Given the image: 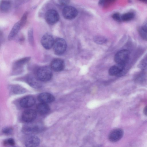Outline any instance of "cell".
<instances>
[{"instance_id": "1f68e13d", "label": "cell", "mask_w": 147, "mask_h": 147, "mask_svg": "<svg viewBox=\"0 0 147 147\" xmlns=\"http://www.w3.org/2000/svg\"><path fill=\"white\" fill-rule=\"evenodd\" d=\"M113 0H110V1H113Z\"/></svg>"}, {"instance_id": "6da1fadb", "label": "cell", "mask_w": 147, "mask_h": 147, "mask_svg": "<svg viewBox=\"0 0 147 147\" xmlns=\"http://www.w3.org/2000/svg\"><path fill=\"white\" fill-rule=\"evenodd\" d=\"M53 76L50 67L44 66L38 68L36 72V76L40 82H47L51 79Z\"/></svg>"}, {"instance_id": "ac0fdd59", "label": "cell", "mask_w": 147, "mask_h": 147, "mask_svg": "<svg viewBox=\"0 0 147 147\" xmlns=\"http://www.w3.org/2000/svg\"><path fill=\"white\" fill-rule=\"evenodd\" d=\"M11 7V3L8 0H3L0 3L1 10L4 12H7L10 9Z\"/></svg>"}, {"instance_id": "cb8c5ba5", "label": "cell", "mask_w": 147, "mask_h": 147, "mask_svg": "<svg viewBox=\"0 0 147 147\" xmlns=\"http://www.w3.org/2000/svg\"><path fill=\"white\" fill-rule=\"evenodd\" d=\"M141 27L144 30L147 32V18L145 20Z\"/></svg>"}, {"instance_id": "7402d4cb", "label": "cell", "mask_w": 147, "mask_h": 147, "mask_svg": "<svg viewBox=\"0 0 147 147\" xmlns=\"http://www.w3.org/2000/svg\"><path fill=\"white\" fill-rule=\"evenodd\" d=\"M94 40L96 43L99 44H102L105 43L107 40L104 37L102 36H97L94 38Z\"/></svg>"}, {"instance_id": "2e32d148", "label": "cell", "mask_w": 147, "mask_h": 147, "mask_svg": "<svg viewBox=\"0 0 147 147\" xmlns=\"http://www.w3.org/2000/svg\"><path fill=\"white\" fill-rule=\"evenodd\" d=\"M37 112L41 115H45L50 110L49 105L47 103H42L38 105L36 107Z\"/></svg>"}, {"instance_id": "d6986e66", "label": "cell", "mask_w": 147, "mask_h": 147, "mask_svg": "<svg viewBox=\"0 0 147 147\" xmlns=\"http://www.w3.org/2000/svg\"><path fill=\"white\" fill-rule=\"evenodd\" d=\"M135 16V13L132 12H129L125 13L121 15V20L122 21L127 22L132 20Z\"/></svg>"}, {"instance_id": "f1b7e54d", "label": "cell", "mask_w": 147, "mask_h": 147, "mask_svg": "<svg viewBox=\"0 0 147 147\" xmlns=\"http://www.w3.org/2000/svg\"><path fill=\"white\" fill-rule=\"evenodd\" d=\"M33 31L32 29H30L28 32V36H29V40L30 42L32 43L33 36Z\"/></svg>"}, {"instance_id": "52a82bcc", "label": "cell", "mask_w": 147, "mask_h": 147, "mask_svg": "<svg viewBox=\"0 0 147 147\" xmlns=\"http://www.w3.org/2000/svg\"><path fill=\"white\" fill-rule=\"evenodd\" d=\"M126 65L117 64L111 66L109 69V74L111 76H119L123 72Z\"/></svg>"}, {"instance_id": "4fadbf2b", "label": "cell", "mask_w": 147, "mask_h": 147, "mask_svg": "<svg viewBox=\"0 0 147 147\" xmlns=\"http://www.w3.org/2000/svg\"><path fill=\"white\" fill-rule=\"evenodd\" d=\"M38 99L41 102L47 104L53 102L55 100V97L50 93L43 92L38 96Z\"/></svg>"}, {"instance_id": "7c38bea8", "label": "cell", "mask_w": 147, "mask_h": 147, "mask_svg": "<svg viewBox=\"0 0 147 147\" xmlns=\"http://www.w3.org/2000/svg\"><path fill=\"white\" fill-rule=\"evenodd\" d=\"M35 100L34 97L30 96H26L20 101V106L23 108H28L33 106L35 103Z\"/></svg>"}, {"instance_id": "8fae6325", "label": "cell", "mask_w": 147, "mask_h": 147, "mask_svg": "<svg viewBox=\"0 0 147 147\" xmlns=\"http://www.w3.org/2000/svg\"><path fill=\"white\" fill-rule=\"evenodd\" d=\"M50 67L52 70L56 72H59L63 70L65 67V63L62 59H55L51 62Z\"/></svg>"}, {"instance_id": "83f0119b", "label": "cell", "mask_w": 147, "mask_h": 147, "mask_svg": "<svg viewBox=\"0 0 147 147\" xmlns=\"http://www.w3.org/2000/svg\"><path fill=\"white\" fill-rule=\"evenodd\" d=\"M3 131L5 134H9L11 133L12 129L11 128H6L3 129Z\"/></svg>"}, {"instance_id": "f546056e", "label": "cell", "mask_w": 147, "mask_h": 147, "mask_svg": "<svg viewBox=\"0 0 147 147\" xmlns=\"http://www.w3.org/2000/svg\"><path fill=\"white\" fill-rule=\"evenodd\" d=\"M143 113L145 115L147 116V105L144 108Z\"/></svg>"}, {"instance_id": "9a60e30c", "label": "cell", "mask_w": 147, "mask_h": 147, "mask_svg": "<svg viewBox=\"0 0 147 147\" xmlns=\"http://www.w3.org/2000/svg\"><path fill=\"white\" fill-rule=\"evenodd\" d=\"M27 81L28 83L32 87L35 88H39L41 86V84L36 78L32 76H30L27 78Z\"/></svg>"}, {"instance_id": "44dd1931", "label": "cell", "mask_w": 147, "mask_h": 147, "mask_svg": "<svg viewBox=\"0 0 147 147\" xmlns=\"http://www.w3.org/2000/svg\"><path fill=\"white\" fill-rule=\"evenodd\" d=\"M138 32L141 37L143 40L147 41V32L144 30L141 27L138 28Z\"/></svg>"}, {"instance_id": "3957f363", "label": "cell", "mask_w": 147, "mask_h": 147, "mask_svg": "<svg viewBox=\"0 0 147 147\" xmlns=\"http://www.w3.org/2000/svg\"><path fill=\"white\" fill-rule=\"evenodd\" d=\"M53 51L57 55H61L65 52L67 44L65 40L61 38H57L55 40L53 46Z\"/></svg>"}, {"instance_id": "4316f807", "label": "cell", "mask_w": 147, "mask_h": 147, "mask_svg": "<svg viewBox=\"0 0 147 147\" xmlns=\"http://www.w3.org/2000/svg\"><path fill=\"white\" fill-rule=\"evenodd\" d=\"M110 0H99L98 4L99 5L103 6L105 5Z\"/></svg>"}, {"instance_id": "5b68a950", "label": "cell", "mask_w": 147, "mask_h": 147, "mask_svg": "<svg viewBox=\"0 0 147 147\" xmlns=\"http://www.w3.org/2000/svg\"><path fill=\"white\" fill-rule=\"evenodd\" d=\"M62 15L65 19L71 20L75 18L78 14V11L75 7L66 5L63 9Z\"/></svg>"}, {"instance_id": "603a6c76", "label": "cell", "mask_w": 147, "mask_h": 147, "mask_svg": "<svg viewBox=\"0 0 147 147\" xmlns=\"http://www.w3.org/2000/svg\"><path fill=\"white\" fill-rule=\"evenodd\" d=\"M113 19L115 21L118 22H120L121 21V15L118 12L114 13L112 16Z\"/></svg>"}, {"instance_id": "ba28073f", "label": "cell", "mask_w": 147, "mask_h": 147, "mask_svg": "<svg viewBox=\"0 0 147 147\" xmlns=\"http://www.w3.org/2000/svg\"><path fill=\"white\" fill-rule=\"evenodd\" d=\"M37 116L36 112L32 109H27L22 113V118L23 121L28 123L33 121Z\"/></svg>"}, {"instance_id": "8992f818", "label": "cell", "mask_w": 147, "mask_h": 147, "mask_svg": "<svg viewBox=\"0 0 147 147\" xmlns=\"http://www.w3.org/2000/svg\"><path fill=\"white\" fill-rule=\"evenodd\" d=\"M59 19L58 12L54 9H50L47 11L45 14V19L49 24L53 25L57 23Z\"/></svg>"}, {"instance_id": "30bf717a", "label": "cell", "mask_w": 147, "mask_h": 147, "mask_svg": "<svg viewBox=\"0 0 147 147\" xmlns=\"http://www.w3.org/2000/svg\"><path fill=\"white\" fill-rule=\"evenodd\" d=\"M123 135V130L120 128H117L113 130L110 132L108 138L111 142H116L121 139Z\"/></svg>"}, {"instance_id": "e0dca14e", "label": "cell", "mask_w": 147, "mask_h": 147, "mask_svg": "<svg viewBox=\"0 0 147 147\" xmlns=\"http://www.w3.org/2000/svg\"><path fill=\"white\" fill-rule=\"evenodd\" d=\"M22 26L20 21L14 24L9 35V40H11L15 37Z\"/></svg>"}, {"instance_id": "4dcf8cb0", "label": "cell", "mask_w": 147, "mask_h": 147, "mask_svg": "<svg viewBox=\"0 0 147 147\" xmlns=\"http://www.w3.org/2000/svg\"><path fill=\"white\" fill-rule=\"evenodd\" d=\"M140 0V1H141L143 2L147 3V0Z\"/></svg>"}, {"instance_id": "9c48e42d", "label": "cell", "mask_w": 147, "mask_h": 147, "mask_svg": "<svg viewBox=\"0 0 147 147\" xmlns=\"http://www.w3.org/2000/svg\"><path fill=\"white\" fill-rule=\"evenodd\" d=\"M54 40L53 36L49 34H46L42 37L41 43L46 49H49L53 47Z\"/></svg>"}, {"instance_id": "484cf974", "label": "cell", "mask_w": 147, "mask_h": 147, "mask_svg": "<svg viewBox=\"0 0 147 147\" xmlns=\"http://www.w3.org/2000/svg\"><path fill=\"white\" fill-rule=\"evenodd\" d=\"M59 3L63 5H68L70 2V0H58Z\"/></svg>"}, {"instance_id": "277c9868", "label": "cell", "mask_w": 147, "mask_h": 147, "mask_svg": "<svg viewBox=\"0 0 147 147\" xmlns=\"http://www.w3.org/2000/svg\"><path fill=\"white\" fill-rule=\"evenodd\" d=\"M32 122L28 123L23 127L22 131L24 134L31 135L41 131V128L40 125L35 123H32Z\"/></svg>"}, {"instance_id": "d4e9b609", "label": "cell", "mask_w": 147, "mask_h": 147, "mask_svg": "<svg viewBox=\"0 0 147 147\" xmlns=\"http://www.w3.org/2000/svg\"><path fill=\"white\" fill-rule=\"evenodd\" d=\"M5 142L6 144H8L11 146H13L15 144L14 141L12 138H9L7 139Z\"/></svg>"}, {"instance_id": "7a4b0ae2", "label": "cell", "mask_w": 147, "mask_h": 147, "mask_svg": "<svg viewBox=\"0 0 147 147\" xmlns=\"http://www.w3.org/2000/svg\"><path fill=\"white\" fill-rule=\"evenodd\" d=\"M130 56L129 51L126 49L121 50L115 54L114 59L117 64L126 65Z\"/></svg>"}, {"instance_id": "ffe728a7", "label": "cell", "mask_w": 147, "mask_h": 147, "mask_svg": "<svg viewBox=\"0 0 147 147\" xmlns=\"http://www.w3.org/2000/svg\"><path fill=\"white\" fill-rule=\"evenodd\" d=\"M30 59V57H26L20 59L16 61L14 64V68L17 69L22 66L28 62Z\"/></svg>"}, {"instance_id": "5bb4252c", "label": "cell", "mask_w": 147, "mask_h": 147, "mask_svg": "<svg viewBox=\"0 0 147 147\" xmlns=\"http://www.w3.org/2000/svg\"><path fill=\"white\" fill-rule=\"evenodd\" d=\"M40 142V140L38 137L32 136L26 140L25 144L26 147H36L39 144Z\"/></svg>"}]
</instances>
